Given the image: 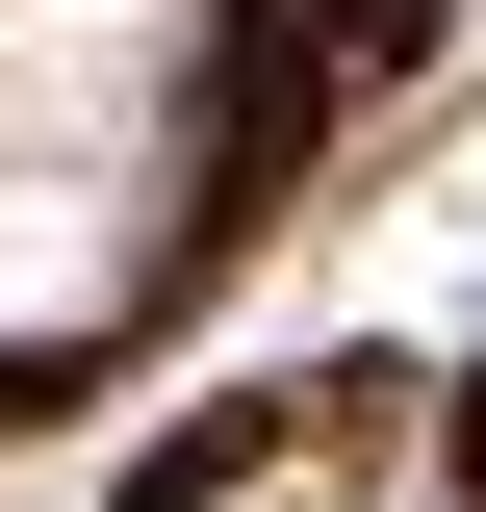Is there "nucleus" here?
<instances>
[{"instance_id": "nucleus-1", "label": "nucleus", "mask_w": 486, "mask_h": 512, "mask_svg": "<svg viewBox=\"0 0 486 512\" xmlns=\"http://www.w3.org/2000/svg\"><path fill=\"white\" fill-rule=\"evenodd\" d=\"M205 103V0H0V154H154Z\"/></svg>"}, {"instance_id": "nucleus-2", "label": "nucleus", "mask_w": 486, "mask_h": 512, "mask_svg": "<svg viewBox=\"0 0 486 512\" xmlns=\"http://www.w3.org/2000/svg\"><path fill=\"white\" fill-rule=\"evenodd\" d=\"M128 256H154L128 154H0V359H52V333H103V308H128Z\"/></svg>"}]
</instances>
